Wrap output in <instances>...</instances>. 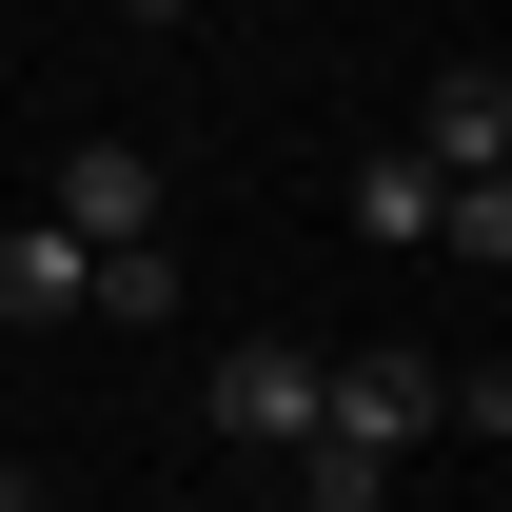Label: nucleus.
<instances>
[{
    "instance_id": "obj_10",
    "label": "nucleus",
    "mask_w": 512,
    "mask_h": 512,
    "mask_svg": "<svg viewBox=\"0 0 512 512\" xmlns=\"http://www.w3.org/2000/svg\"><path fill=\"white\" fill-rule=\"evenodd\" d=\"M0 512H40V493H20V473H0Z\"/></svg>"
},
{
    "instance_id": "obj_2",
    "label": "nucleus",
    "mask_w": 512,
    "mask_h": 512,
    "mask_svg": "<svg viewBox=\"0 0 512 512\" xmlns=\"http://www.w3.org/2000/svg\"><path fill=\"white\" fill-rule=\"evenodd\" d=\"M197 434H237V453H296V434H316V355H296V335H237V355L197 375Z\"/></svg>"
},
{
    "instance_id": "obj_9",
    "label": "nucleus",
    "mask_w": 512,
    "mask_h": 512,
    "mask_svg": "<svg viewBox=\"0 0 512 512\" xmlns=\"http://www.w3.org/2000/svg\"><path fill=\"white\" fill-rule=\"evenodd\" d=\"M119 20H197V0H119Z\"/></svg>"
},
{
    "instance_id": "obj_6",
    "label": "nucleus",
    "mask_w": 512,
    "mask_h": 512,
    "mask_svg": "<svg viewBox=\"0 0 512 512\" xmlns=\"http://www.w3.org/2000/svg\"><path fill=\"white\" fill-rule=\"evenodd\" d=\"M79 316H119V335H158V316H178V256H158V237H138V256H99V276H79Z\"/></svg>"
},
{
    "instance_id": "obj_1",
    "label": "nucleus",
    "mask_w": 512,
    "mask_h": 512,
    "mask_svg": "<svg viewBox=\"0 0 512 512\" xmlns=\"http://www.w3.org/2000/svg\"><path fill=\"white\" fill-rule=\"evenodd\" d=\"M316 434H335V453H414V434H453V355H316Z\"/></svg>"
},
{
    "instance_id": "obj_4",
    "label": "nucleus",
    "mask_w": 512,
    "mask_h": 512,
    "mask_svg": "<svg viewBox=\"0 0 512 512\" xmlns=\"http://www.w3.org/2000/svg\"><path fill=\"white\" fill-rule=\"evenodd\" d=\"M414 158H434V178H512V79H493V60H453L434 99H414Z\"/></svg>"
},
{
    "instance_id": "obj_5",
    "label": "nucleus",
    "mask_w": 512,
    "mask_h": 512,
    "mask_svg": "<svg viewBox=\"0 0 512 512\" xmlns=\"http://www.w3.org/2000/svg\"><path fill=\"white\" fill-rule=\"evenodd\" d=\"M79 276H99V256H79L60 217H20V237H0V335H40V316H79Z\"/></svg>"
},
{
    "instance_id": "obj_8",
    "label": "nucleus",
    "mask_w": 512,
    "mask_h": 512,
    "mask_svg": "<svg viewBox=\"0 0 512 512\" xmlns=\"http://www.w3.org/2000/svg\"><path fill=\"white\" fill-rule=\"evenodd\" d=\"M296 493H316V512H394V453H335V434H296Z\"/></svg>"
},
{
    "instance_id": "obj_7",
    "label": "nucleus",
    "mask_w": 512,
    "mask_h": 512,
    "mask_svg": "<svg viewBox=\"0 0 512 512\" xmlns=\"http://www.w3.org/2000/svg\"><path fill=\"white\" fill-rule=\"evenodd\" d=\"M355 237H434V158H414V138L355 158Z\"/></svg>"
},
{
    "instance_id": "obj_3",
    "label": "nucleus",
    "mask_w": 512,
    "mask_h": 512,
    "mask_svg": "<svg viewBox=\"0 0 512 512\" xmlns=\"http://www.w3.org/2000/svg\"><path fill=\"white\" fill-rule=\"evenodd\" d=\"M40 217H60L79 256H138L158 237V158H138V138H60V197H40Z\"/></svg>"
}]
</instances>
